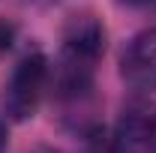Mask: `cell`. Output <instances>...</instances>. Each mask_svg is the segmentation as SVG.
I'll return each instance as SVG.
<instances>
[{"instance_id":"obj_7","label":"cell","mask_w":156,"mask_h":153,"mask_svg":"<svg viewBox=\"0 0 156 153\" xmlns=\"http://www.w3.org/2000/svg\"><path fill=\"white\" fill-rule=\"evenodd\" d=\"M117 3H123V6H144V3H150V0H117Z\"/></svg>"},{"instance_id":"obj_8","label":"cell","mask_w":156,"mask_h":153,"mask_svg":"<svg viewBox=\"0 0 156 153\" xmlns=\"http://www.w3.org/2000/svg\"><path fill=\"white\" fill-rule=\"evenodd\" d=\"M3 147H6V129H3V123H0V153H3Z\"/></svg>"},{"instance_id":"obj_3","label":"cell","mask_w":156,"mask_h":153,"mask_svg":"<svg viewBox=\"0 0 156 153\" xmlns=\"http://www.w3.org/2000/svg\"><path fill=\"white\" fill-rule=\"evenodd\" d=\"M123 78L138 90H156V30H144L123 54Z\"/></svg>"},{"instance_id":"obj_5","label":"cell","mask_w":156,"mask_h":153,"mask_svg":"<svg viewBox=\"0 0 156 153\" xmlns=\"http://www.w3.org/2000/svg\"><path fill=\"white\" fill-rule=\"evenodd\" d=\"M87 153H129L126 141L117 132H108V129H96L90 135V144H87Z\"/></svg>"},{"instance_id":"obj_6","label":"cell","mask_w":156,"mask_h":153,"mask_svg":"<svg viewBox=\"0 0 156 153\" xmlns=\"http://www.w3.org/2000/svg\"><path fill=\"white\" fill-rule=\"evenodd\" d=\"M12 39H15V27H12L6 18H0V54H6V51H9Z\"/></svg>"},{"instance_id":"obj_1","label":"cell","mask_w":156,"mask_h":153,"mask_svg":"<svg viewBox=\"0 0 156 153\" xmlns=\"http://www.w3.org/2000/svg\"><path fill=\"white\" fill-rule=\"evenodd\" d=\"M45 72H48V66H45L42 54H27V57L18 60L15 72H12L9 84H6V96H3L6 111L15 120L33 117V111L39 105V96H42V87H45Z\"/></svg>"},{"instance_id":"obj_4","label":"cell","mask_w":156,"mask_h":153,"mask_svg":"<svg viewBox=\"0 0 156 153\" xmlns=\"http://www.w3.org/2000/svg\"><path fill=\"white\" fill-rule=\"evenodd\" d=\"M117 135L126 144H144L156 138V102L147 96H132L123 102L120 120H117Z\"/></svg>"},{"instance_id":"obj_2","label":"cell","mask_w":156,"mask_h":153,"mask_svg":"<svg viewBox=\"0 0 156 153\" xmlns=\"http://www.w3.org/2000/svg\"><path fill=\"white\" fill-rule=\"evenodd\" d=\"M105 51V27L96 15L81 12L72 15L63 30V60L84 69H93L99 54Z\"/></svg>"},{"instance_id":"obj_9","label":"cell","mask_w":156,"mask_h":153,"mask_svg":"<svg viewBox=\"0 0 156 153\" xmlns=\"http://www.w3.org/2000/svg\"><path fill=\"white\" fill-rule=\"evenodd\" d=\"M150 153H156V144H153V150H150Z\"/></svg>"}]
</instances>
